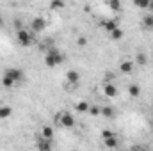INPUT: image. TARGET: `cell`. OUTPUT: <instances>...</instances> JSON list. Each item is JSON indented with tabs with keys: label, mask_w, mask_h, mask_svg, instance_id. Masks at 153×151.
<instances>
[{
	"label": "cell",
	"mask_w": 153,
	"mask_h": 151,
	"mask_svg": "<svg viewBox=\"0 0 153 151\" xmlns=\"http://www.w3.org/2000/svg\"><path fill=\"white\" fill-rule=\"evenodd\" d=\"M152 61H153V55H152Z\"/></svg>",
	"instance_id": "30"
},
{
	"label": "cell",
	"mask_w": 153,
	"mask_h": 151,
	"mask_svg": "<svg viewBox=\"0 0 153 151\" xmlns=\"http://www.w3.org/2000/svg\"><path fill=\"white\" fill-rule=\"evenodd\" d=\"M2 85H4V87H13V85H16V82H14L11 76L2 75Z\"/></svg>",
	"instance_id": "20"
},
{
	"label": "cell",
	"mask_w": 153,
	"mask_h": 151,
	"mask_svg": "<svg viewBox=\"0 0 153 151\" xmlns=\"http://www.w3.org/2000/svg\"><path fill=\"white\" fill-rule=\"evenodd\" d=\"M16 41L20 46H30L34 43V32L27 30V29H20V30H16Z\"/></svg>",
	"instance_id": "3"
},
{
	"label": "cell",
	"mask_w": 153,
	"mask_h": 151,
	"mask_svg": "<svg viewBox=\"0 0 153 151\" xmlns=\"http://www.w3.org/2000/svg\"><path fill=\"white\" fill-rule=\"evenodd\" d=\"M53 135H55V132H53V128H52V126L45 124V126L41 128V135H39V137H43V139H48V141H52V139H53Z\"/></svg>",
	"instance_id": "9"
},
{
	"label": "cell",
	"mask_w": 153,
	"mask_h": 151,
	"mask_svg": "<svg viewBox=\"0 0 153 151\" xmlns=\"http://www.w3.org/2000/svg\"><path fill=\"white\" fill-rule=\"evenodd\" d=\"M134 62H135V66H146V64H148V57H146V53H144V52H137Z\"/></svg>",
	"instance_id": "11"
},
{
	"label": "cell",
	"mask_w": 153,
	"mask_h": 151,
	"mask_svg": "<svg viewBox=\"0 0 153 151\" xmlns=\"http://www.w3.org/2000/svg\"><path fill=\"white\" fill-rule=\"evenodd\" d=\"M150 2H152V0H134L135 7H139V9H148Z\"/></svg>",
	"instance_id": "22"
},
{
	"label": "cell",
	"mask_w": 153,
	"mask_h": 151,
	"mask_svg": "<svg viewBox=\"0 0 153 151\" xmlns=\"http://www.w3.org/2000/svg\"><path fill=\"white\" fill-rule=\"evenodd\" d=\"M143 27L144 29H153V16L152 14H148V16L143 18Z\"/></svg>",
	"instance_id": "21"
},
{
	"label": "cell",
	"mask_w": 153,
	"mask_h": 151,
	"mask_svg": "<svg viewBox=\"0 0 153 151\" xmlns=\"http://www.w3.org/2000/svg\"><path fill=\"white\" fill-rule=\"evenodd\" d=\"M64 53H61L55 46H52V48H48L46 52H45V64L48 66V68H57V66H61L62 62H64Z\"/></svg>",
	"instance_id": "1"
},
{
	"label": "cell",
	"mask_w": 153,
	"mask_h": 151,
	"mask_svg": "<svg viewBox=\"0 0 153 151\" xmlns=\"http://www.w3.org/2000/svg\"><path fill=\"white\" fill-rule=\"evenodd\" d=\"M103 144H105V148H109V150H114L119 146V141H117V137L112 135V137H107V139H103Z\"/></svg>",
	"instance_id": "10"
},
{
	"label": "cell",
	"mask_w": 153,
	"mask_h": 151,
	"mask_svg": "<svg viewBox=\"0 0 153 151\" xmlns=\"http://www.w3.org/2000/svg\"><path fill=\"white\" fill-rule=\"evenodd\" d=\"M55 123H57V126L70 130V128H73V126H75V117H73L70 112L62 110V112H59L57 115H55Z\"/></svg>",
	"instance_id": "2"
},
{
	"label": "cell",
	"mask_w": 153,
	"mask_h": 151,
	"mask_svg": "<svg viewBox=\"0 0 153 151\" xmlns=\"http://www.w3.org/2000/svg\"><path fill=\"white\" fill-rule=\"evenodd\" d=\"M13 114V107L11 105H0V119H7Z\"/></svg>",
	"instance_id": "13"
},
{
	"label": "cell",
	"mask_w": 153,
	"mask_h": 151,
	"mask_svg": "<svg viewBox=\"0 0 153 151\" xmlns=\"http://www.w3.org/2000/svg\"><path fill=\"white\" fill-rule=\"evenodd\" d=\"M146 11H150V13H153V0L150 2V5H148V9H146Z\"/></svg>",
	"instance_id": "28"
},
{
	"label": "cell",
	"mask_w": 153,
	"mask_h": 151,
	"mask_svg": "<svg viewBox=\"0 0 153 151\" xmlns=\"http://www.w3.org/2000/svg\"><path fill=\"white\" fill-rule=\"evenodd\" d=\"M87 112L91 114V115H100L102 107H100V105H89V110H87Z\"/></svg>",
	"instance_id": "24"
},
{
	"label": "cell",
	"mask_w": 153,
	"mask_h": 151,
	"mask_svg": "<svg viewBox=\"0 0 153 151\" xmlns=\"http://www.w3.org/2000/svg\"><path fill=\"white\" fill-rule=\"evenodd\" d=\"M128 94H130L132 98H139V96H141V87H139L137 84H132V85L128 87Z\"/></svg>",
	"instance_id": "18"
},
{
	"label": "cell",
	"mask_w": 153,
	"mask_h": 151,
	"mask_svg": "<svg viewBox=\"0 0 153 151\" xmlns=\"http://www.w3.org/2000/svg\"><path fill=\"white\" fill-rule=\"evenodd\" d=\"M109 36H111V39H112V41H119V39H123L125 32H123L119 27H116L114 30H111V32H109Z\"/></svg>",
	"instance_id": "15"
},
{
	"label": "cell",
	"mask_w": 153,
	"mask_h": 151,
	"mask_svg": "<svg viewBox=\"0 0 153 151\" xmlns=\"http://www.w3.org/2000/svg\"><path fill=\"white\" fill-rule=\"evenodd\" d=\"M100 115H103V117H107V119L114 117V107H111V105L102 107V112H100Z\"/></svg>",
	"instance_id": "17"
},
{
	"label": "cell",
	"mask_w": 153,
	"mask_h": 151,
	"mask_svg": "<svg viewBox=\"0 0 153 151\" xmlns=\"http://www.w3.org/2000/svg\"><path fill=\"white\" fill-rule=\"evenodd\" d=\"M14 29H16V30L23 29V23H22V20H14Z\"/></svg>",
	"instance_id": "27"
},
{
	"label": "cell",
	"mask_w": 153,
	"mask_h": 151,
	"mask_svg": "<svg viewBox=\"0 0 153 151\" xmlns=\"http://www.w3.org/2000/svg\"><path fill=\"white\" fill-rule=\"evenodd\" d=\"M38 148L43 151H50L53 146H52V141H48V139H43V137H39V142H38Z\"/></svg>",
	"instance_id": "12"
},
{
	"label": "cell",
	"mask_w": 153,
	"mask_h": 151,
	"mask_svg": "<svg viewBox=\"0 0 153 151\" xmlns=\"http://www.w3.org/2000/svg\"><path fill=\"white\" fill-rule=\"evenodd\" d=\"M4 75L11 76L16 84H20V82H23V80H25V73H23V70H20V68H7Z\"/></svg>",
	"instance_id": "5"
},
{
	"label": "cell",
	"mask_w": 153,
	"mask_h": 151,
	"mask_svg": "<svg viewBox=\"0 0 153 151\" xmlns=\"http://www.w3.org/2000/svg\"><path fill=\"white\" fill-rule=\"evenodd\" d=\"M50 9H52V11H61V9H64V0H52Z\"/></svg>",
	"instance_id": "19"
},
{
	"label": "cell",
	"mask_w": 153,
	"mask_h": 151,
	"mask_svg": "<svg viewBox=\"0 0 153 151\" xmlns=\"http://www.w3.org/2000/svg\"><path fill=\"white\" fill-rule=\"evenodd\" d=\"M75 110L78 114H85L87 110H89V103H87V101H76L75 103Z\"/></svg>",
	"instance_id": "16"
},
{
	"label": "cell",
	"mask_w": 153,
	"mask_h": 151,
	"mask_svg": "<svg viewBox=\"0 0 153 151\" xmlns=\"http://www.w3.org/2000/svg\"><path fill=\"white\" fill-rule=\"evenodd\" d=\"M76 44H78V46H85V44H87V38H85V36H80V38L76 39Z\"/></svg>",
	"instance_id": "25"
},
{
	"label": "cell",
	"mask_w": 153,
	"mask_h": 151,
	"mask_svg": "<svg viewBox=\"0 0 153 151\" xmlns=\"http://www.w3.org/2000/svg\"><path fill=\"white\" fill-rule=\"evenodd\" d=\"M66 82L71 84V85H78V82H80V73L75 71V70H70V71L66 73Z\"/></svg>",
	"instance_id": "8"
},
{
	"label": "cell",
	"mask_w": 153,
	"mask_h": 151,
	"mask_svg": "<svg viewBox=\"0 0 153 151\" xmlns=\"http://www.w3.org/2000/svg\"><path fill=\"white\" fill-rule=\"evenodd\" d=\"M112 135H116L112 130H103L102 132V139H107V137H112Z\"/></svg>",
	"instance_id": "26"
},
{
	"label": "cell",
	"mask_w": 153,
	"mask_h": 151,
	"mask_svg": "<svg viewBox=\"0 0 153 151\" xmlns=\"http://www.w3.org/2000/svg\"><path fill=\"white\" fill-rule=\"evenodd\" d=\"M116 27H117V21H116V20H105V21H102V29L107 30V32L114 30Z\"/></svg>",
	"instance_id": "14"
},
{
	"label": "cell",
	"mask_w": 153,
	"mask_h": 151,
	"mask_svg": "<svg viewBox=\"0 0 153 151\" xmlns=\"http://www.w3.org/2000/svg\"><path fill=\"white\" fill-rule=\"evenodd\" d=\"M109 7H111L114 13H117V11L121 9V0H109Z\"/></svg>",
	"instance_id": "23"
},
{
	"label": "cell",
	"mask_w": 153,
	"mask_h": 151,
	"mask_svg": "<svg viewBox=\"0 0 153 151\" xmlns=\"http://www.w3.org/2000/svg\"><path fill=\"white\" fill-rule=\"evenodd\" d=\"M0 25H2V14H0Z\"/></svg>",
	"instance_id": "29"
},
{
	"label": "cell",
	"mask_w": 153,
	"mask_h": 151,
	"mask_svg": "<svg viewBox=\"0 0 153 151\" xmlns=\"http://www.w3.org/2000/svg\"><path fill=\"white\" fill-rule=\"evenodd\" d=\"M103 94L107 98H116L117 96V87L112 82H103Z\"/></svg>",
	"instance_id": "7"
},
{
	"label": "cell",
	"mask_w": 153,
	"mask_h": 151,
	"mask_svg": "<svg viewBox=\"0 0 153 151\" xmlns=\"http://www.w3.org/2000/svg\"><path fill=\"white\" fill-rule=\"evenodd\" d=\"M134 70H135V62L134 61H121L119 62V71L121 73L130 75V73H134Z\"/></svg>",
	"instance_id": "6"
},
{
	"label": "cell",
	"mask_w": 153,
	"mask_h": 151,
	"mask_svg": "<svg viewBox=\"0 0 153 151\" xmlns=\"http://www.w3.org/2000/svg\"><path fill=\"white\" fill-rule=\"evenodd\" d=\"M46 27H48V23H46V20L41 18V16L32 18V21H30V30H32L34 34H41V32H45Z\"/></svg>",
	"instance_id": "4"
}]
</instances>
